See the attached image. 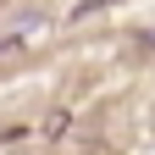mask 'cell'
I'll use <instances>...</instances> for the list:
<instances>
[{
	"mask_svg": "<svg viewBox=\"0 0 155 155\" xmlns=\"http://www.w3.org/2000/svg\"><path fill=\"white\" fill-rule=\"evenodd\" d=\"M17 45H22V33H6V39H0V55H6V50H17Z\"/></svg>",
	"mask_w": 155,
	"mask_h": 155,
	"instance_id": "1",
	"label": "cell"
}]
</instances>
